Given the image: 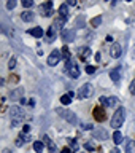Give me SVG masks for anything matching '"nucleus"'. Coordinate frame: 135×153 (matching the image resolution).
Segmentation results:
<instances>
[{
  "mask_svg": "<svg viewBox=\"0 0 135 153\" xmlns=\"http://www.w3.org/2000/svg\"><path fill=\"white\" fill-rule=\"evenodd\" d=\"M60 102H62V105H69V104L72 102V97H70L69 94H64V96L60 97Z\"/></svg>",
  "mask_w": 135,
  "mask_h": 153,
  "instance_id": "obj_24",
  "label": "nucleus"
},
{
  "mask_svg": "<svg viewBox=\"0 0 135 153\" xmlns=\"http://www.w3.org/2000/svg\"><path fill=\"white\" fill-rule=\"evenodd\" d=\"M64 22H65V19H64V18L56 19L54 24H52V29H54V30H60V29L64 27ZM62 30H64V29H62Z\"/></svg>",
  "mask_w": 135,
  "mask_h": 153,
  "instance_id": "obj_15",
  "label": "nucleus"
},
{
  "mask_svg": "<svg viewBox=\"0 0 135 153\" xmlns=\"http://www.w3.org/2000/svg\"><path fill=\"white\" fill-rule=\"evenodd\" d=\"M29 140H30V137H29L26 132H22V134H19V136L16 137V145L18 147H22L24 143H27Z\"/></svg>",
  "mask_w": 135,
  "mask_h": 153,
  "instance_id": "obj_11",
  "label": "nucleus"
},
{
  "mask_svg": "<svg viewBox=\"0 0 135 153\" xmlns=\"http://www.w3.org/2000/svg\"><path fill=\"white\" fill-rule=\"evenodd\" d=\"M10 115H11V120H13V126H16V124L19 123V120L22 118V110L21 107H11L10 108Z\"/></svg>",
  "mask_w": 135,
  "mask_h": 153,
  "instance_id": "obj_5",
  "label": "nucleus"
},
{
  "mask_svg": "<svg viewBox=\"0 0 135 153\" xmlns=\"http://www.w3.org/2000/svg\"><path fill=\"white\" fill-rule=\"evenodd\" d=\"M132 57L135 59V45H134V48H132Z\"/></svg>",
  "mask_w": 135,
  "mask_h": 153,
  "instance_id": "obj_40",
  "label": "nucleus"
},
{
  "mask_svg": "<svg viewBox=\"0 0 135 153\" xmlns=\"http://www.w3.org/2000/svg\"><path fill=\"white\" fill-rule=\"evenodd\" d=\"M33 150H35L37 153H41L43 152V142H40V140L33 142Z\"/></svg>",
  "mask_w": 135,
  "mask_h": 153,
  "instance_id": "obj_22",
  "label": "nucleus"
},
{
  "mask_svg": "<svg viewBox=\"0 0 135 153\" xmlns=\"http://www.w3.org/2000/svg\"><path fill=\"white\" fill-rule=\"evenodd\" d=\"M86 72H88V74H94V72H95V67H94V65H88V67H86Z\"/></svg>",
  "mask_w": 135,
  "mask_h": 153,
  "instance_id": "obj_32",
  "label": "nucleus"
},
{
  "mask_svg": "<svg viewBox=\"0 0 135 153\" xmlns=\"http://www.w3.org/2000/svg\"><path fill=\"white\" fill-rule=\"evenodd\" d=\"M92 94H94V88H92V85L84 83V85L78 89V93H76V97H78V99H89Z\"/></svg>",
  "mask_w": 135,
  "mask_h": 153,
  "instance_id": "obj_3",
  "label": "nucleus"
},
{
  "mask_svg": "<svg viewBox=\"0 0 135 153\" xmlns=\"http://www.w3.org/2000/svg\"><path fill=\"white\" fill-rule=\"evenodd\" d=\"M121 46H119V43H113V46H111V50H110V54H111L114 59H118L119 56H121Z\"/></svg>",
  "mask_w": 135,
  "mask_h": 153,
  "instance_id": "obj_12",
  "label": "nucleus"
},
{
  "mask_svg": "<svg viewBox=\"0 0 135 153\" xmlns=\"http://www.w3.org/2000/svg\"><path fill=\"white\" fill-rule=\"evenodd\" d=\"M29 131H30V126H29V124H24V126H22V132H29Z\"/></svg>",
  "mask_w": 135,
  "mask_h": 153,
  "instance_id": "obj_34",
  "label": "nucleus"
},
{
  "mask_svg": "<svg viewBox=\"0 0 135 153\" xmlns=\"http://www.w3.org/2000/svg\"><path fill=\"white\" fill-rule=\"evenodd\" d=\"M126 153H135V140H132V139H127Z\"/></svg>",
  "mask_w": 135,
  "mask_h": 153,
  "instance_id": "obj_16",
  "label": "nucleus"
},
{
  "mask_svg": "<svg viewBox=\"0 0 135 153\" xmlns=\"http://www.w3.org/2000/svg\"><path fill=\"white\" fill-rule=\"evenodd\" d=\"M99 102L102 104V105H107V104H108V99H107V97H100V100H99Z\"/></svg>",
  "mask_w": 135,
  "mask_h": 153,
  "instance_id": "obj_35",
  "label": "nucleus"
},
{
  "mask_svg": "<svg viewBox=\"0 0 135 153\" xmlns=\"http://www.w3.org/2000/svg\"><path fill=\"white\" fill-rule=\"evenodd\" d=\"M60 51H62V57H64L65 61H70V50H69V48H67V46H64Z\"/></svg>",
  "mask_w": 135,
  "mask_h": 153,
  "instance_id": "obj_23",
  "label": "nucleus"
},
{
  "mask_svg": "<svg viewBox=\"0 0 135 153\" xmlns=\"http://www.w3.org/2000/svg\"><path fill=\"white\" fill-rule=\"evenodd\" d=\"M41 13H43V16H51L52 14V2H46V3H43L41 5Z\"/></svg>",
  "mask_w": 135,
  "mask_h": 153,
  "instance_id": "obj_9",
  "label": "nucleus"
},
{
  "mask_svg": "<svg viewBox=\"0 0 135 153\" xmlns=\"http://www.w3.org/2000/svg\"><path fill=\"white\" fill-rule=\"evenodd\" d=\"M94 137H99V139H107L108 137V134H107V131H102V129H99V131H94Z\"/></svg>",
  "mask_w": 135,
  "mask_h": 153,
  "instance_id": "obj_21",
  "label": "nucleus"
},
{
  "mask_svg": "<svg viewBox=\"0 0 135 153\" xmlns=\"http://www.w3.org/2000/svg\"><path fill=\"white\" fill-rule=\"evenodd\" d=\"M113 2H116V0H113Z\"/></svg>",
  "mask_w": 135,
  "mask_h": 153,
  "instance_id": "obj_44",
  "label": "nucleus"
},
{
  "mask_svg": "<svg viewBox=\"0 0 135 153\" xmlns=\"http://www.w3.org/2000/svg\"><path fill=\"white\" fill-rule=\"evenodd\" d=\"M59 14H60V18H64V19L69 16V7H67L65 3H62L59 7Z\"/></svg>",
  "mask_w": 135,
  "mask_h": 153,
  "instance_id": "obj_19",
  "label": "nucleus"
},
{
  "mask_svg": "<svg viewBox=\"0 0 135 153\" xmlns=\"http://www.w3.org/2000/svg\"><path fill=\"white\" fill-rule=\"evenodd\" d=\"M83 129H92V126L91 124H83Z\"/></svg>",
  "mask_w": 135,
  "mask_h": 153,
  "instance_id": "obj_38",
  "label": "nucleus"
},
{
  "mask_svg": "<svg viewBox=\"0 0 135 153\" xmlns=\"http://www.w3.org/2000/svg\"><path fill=\"white\" fill-rule=\"evenodd\" d=\"M29 33H30V35H33L35 38H41V37H43V29H41V27L29 29Z\"/></svg>",
  "mask_w": 135,
  "mask_h": 153,
  "instance_id": "obj_14",
  "label": "nucleus"
},
{
  "mask_svg": "<svg viewBox=\"0 0 135 153\" xmlns=\"http://www.w3.org/2000/svg\"><path fill=\"white\" fill-rule=\"evenodd\" d=\"M56 113H59L64 120H67L69 123H72V124H76L78 123V118H76V115L73 113V112H70V110H67V108H56Z\"/></svg>",
  "mask_w": 135,
  "mask_h": 153,
  "instance_id": "obj_4",
  "label": "nucleus"
},
{
  "mask_svg": "<svg viewBox=\"0 0 135 153\" xmlns=\"http://www.w3.org/2000/svg\"><path fill=\"white\" fill-rule=\"evenodd\" d=\"M110 78H111L114 83H118V81L121 80V69L118 67V69H114V70L110 72Z\"/></svg>",
  "mask_w": 135,
  "mask_h": 153,
  "instance_id": "obj_13",
  "label": "nucleus"
},
{
  "mask_svg": "<svg viewBox=\"0 0 135 153\" xmlns=\"http://www.w3.org/2000/svg\"><path fill=\"white\" fill-rule=\"evenodd\" d=\"M16 3H18V0H7V8L13 10L14 7H16Z\"/></svg>",
  "mask_w": 135,
  "mask_h": 153,
  "instance_id": "obj_26",
  "label": "nucleus"
},
{
  "mask_svg": "<svg viewBox=\"0 0 135 153\" xmlns=\"http://www.w3.org/2000/svg\"><path fill=\"white\" fill-rule=\"evenodd\" d=\"M2 153H11V152H10V150H8V148H5V150H3Z\"/></svg>",
  "mask_w": 135,
  "mask_h": 153,
  "instance_id": "obj_41",
  "label": "nucleus"
},
{
  "mask_svg": "<svg viewBox=\"0 0 135 153\" xmlns=\"http://www.w3.org/2000/svg\"><path fill=\"white\" fill-rule=\"evenodd\" d=\"M124 120H126V110H124L122 107H119L116 112H114L113 118H111V128H114V129L121 128L122 123H124Z\"/></svg>",
  "mask_w": 135,
  "mask_h": 153,
  "instance_id": "obj_1",
  "label": "nucleus"
},
{
  "mask_svg": "<svg viewBox=\"0 0 135 153\" xmlns=\"http://www.w3.org/2000/svg\"><path fill=\"white\" fill-rule=\"evenodd\" d=\"M21 3L24 5V8H30L33 5V0H21Z\"/></svg>",
  "mask_w": 135,
  "mask_h": 153,
  "instance_id": "obj_28",
  "label": "nucleus"
},
{
  "mask_svg": "<svg viewBox=\"0 0 135 153\" xmlns=\"http://www.w3.org/2000/svg\"><path fill=\"white\" fill-rule=\"evenodd\" d=\"M124 140V137H122V134L119 132V131H114V134H113V142L116 143V145H119Z\"/></svg>",
  "mask_w": 135,
  "mask_h": 153,
  "instance_id": "obj_20",
  "label": "nucleus"
},
{
  "mask_svg": "<svg viewBox=\"0 0 135 153\" xmlns=\"http://www.w3.org/2000/svg\"><path fill=\"white\" fill-rule=\"evenodd\" d=\"M14 65H16V59H14V57H11V59H10L8 67H10V69H14Z\"/></svg>",
  "mask_w": 135,
  "mask_h": 153,
  "instance_id": "obj_31",
  "label": "nucleus"
},
{
  "mask_svg": "<svg viewBox=\"0 0 135 153\" xmlns=\"http://www.w3.org/2000/svg\"><path fill=\"white\" fill-rule=\"evenodd\" d=\"M100 22H102V16H95L91 19V26H94V27H97Z\"/></svg>",
  "mask_w": 135,
  "mask_h": 153,
  "instance_id": "obj_25",
  "label": "nucleus"
},
{
  "mask_svg": "<svg viewBox=\"0 0 135 153\" xmlns=\"http://www.w3.org/2000/svg\"><path fill=\"white\" fill-rule=\"evenodd\" d=\"M126 2H131V0H126Z\"/></svg>",
  "mask_w": 135,
  "mask_h": 153,
  "instance_id": "obj_43",
  "label": "nucleus"
},
{
  "mask_svg": "<svg viewBox=\"0 0 135 153\" xmlns=\"http://www.w3.org/2000/svg\"><path fill=\"white\" fill-rule=\"evenodd\" d=\"M91 56V50L89 48H86V46H81L80 50H78V57L81 61H88V57Z\"/></svg>",
  "mask_w": 135,
  "mask_h": 153,
  "instance_id": "obj_10",
  "label": "nucleus"
},
{
  "mask_svg": "<svg viewBox=\"0 0 135 153\" xmlns=\"http://www.w3.org/2000/svg\"><path fill=\"white\" fill-rule=\"evenodd\" d=\"M111 153H119V150H118V148H114V150H113Z\"/></svg>",
  "mask_w": 135,
  "mask_h": 153,
  "instance_id": "obj_42",
  "label": "nucleus"
},
{
  "mask_svg": "<svg viewBox=\"0 0 135 153\" xmlns=\"http://www.w3.org/2000/svg\"><path fill=\"white\" fill-rule=\"evenodd\" d=\"M129 89H131V93L135 96V81H132V83H131V86H129Z\"/></svg>",
  "mask_w": 135,
  "mask_h": 153,
  "instance_id": "obj_33",
  "label": "nucleus"
},
{
  "mask_svg": "<svg viewBox=\"0 0 135 153\" xmlns=\"http://www.w3.org/2000/svg\"><path fill=\"white\" fill-rule=\"evenodd\" d=\"M118 104V97H108V107H114V105Z\"/></svg>",
  "mask_w": 135,
  "mask_h": 153,
  "instance_id": "obj_27",
  "label": "nucleus"
},
{
  "mask_svg": "<svg viewBox=\"0 0 135 153\" xmlns=\"http://www.w3.org/2000/svg\"><path fill=\"white\" fill-rule=\"evenodd\" d=\"M21 18H22V21H26V22H30L33 21V18H35V14H33L32 11H24L21 14Z\"/></svg>",
  "mask_w": 135,
  "mask_h": 153,
  "instance_id": "obj_17",
  "label": "nucleus"
},
{
  "mask_svg": "<svg viewBox=\"0 0 135 153\" xmlns=\"http://www.w3.org/2000/svg\"><path fill=\"white\" fill-rule=\"evenodd\" d=\"M67 140H69L70 147L73 148V150H76V148H78V142H76V140H73V139H67Z\"/></svg>",
  "mask_w": 135,
  "mask_h": 153,
  "instance_id": "obj_29",
  "label": "nucleus"
},
{
  "mask_svg": "<svg viewBox=\"0 0 135 153\" xmlns=\"http://www.w3.org/2000/svg\"><path fill=\"white\" fill-rule=\"evenodd\" d=\"M49 153H57V150H56V147H52V148H49Z\"/></svg>",
  "mask_w": 135,
  "mask_h": 153,
  "instance_id": "obj_39",
  "label": "nucleus"
},
{
  "mask_svg": "<svg viewBox=\"0 0 135 153\" xmlns=\"http://www.w3.org/2000/svg\"><path fill=\"white\" fill-rule=\"evenodd\" d=\"M60 153H72V152H70V148H62Z\"/></svg>",
  "mask_w": 135,
  "mask_h": 153,
  "instance_id": "obj_37",
  "label": "nucleus"
},
{
  "mask_svg": "<svg viewBox=\"0 0 135 153\" xmlns=\"http://www.w3.org/2000/svg\"><path fill=\"white\" fill-rule=\"evenodd\" d=\"M84 148H86V150H94L95 147H94L92 142H86V143H84Z\"/></svg>",
  "mask_w": 135,
  "mask_h": 153,
  "instance_id": "obj_30",
  "label": "nucleus"
},
{
  "mask_svg": "<svg viewBox=\"0 0 135 153\" xmlns=\"http://www.w3.org/2000/svg\"><path fill=\"white\" fill-rule=\"evenodd\" d=\"M94 118L97 120V121H100V123L107 120V115H105V112H103L102 107H95V108H94Z\"/></svg>",
  "mask_w": 135,
  "mask_h": 153,
  "instance_id": "obj_8",
  "label": "nucleus"
},
{
  "mask_svg": "<svg viewBox=\"0 0 135 153\" xmlns=\"http://www.w3.org/2000/svg\"><path fill=\"white\" fill-rule=\"evenodd\" d=\"M60 59H62V53H60V50H54V51H51L49 57H48V64H49L51 67H54V65L59 64Z\"/></svg>",
  "mask_w": 135,
  "mask_h": 153,
  "instance_id": "obj_6",
  "label": "nucleus"
},
{
  "mask_svg": "<svg viewBox=\"0 0 135 153\" xmlns=\"http://www.w3.org/2000/svg\"><path fill=\"white\" fill-rule=\"evenodd\" d=\"M67 5H70V7H73V5H76V0H67Z\"/></svg>",
  "mask_w": 135,
  "mask_h": 153,
  "instance_id": "obj_36",
  "label": "nucleus"
},
{
  "mask_svg": "<svg viewBox=\"0 0 135 153\" xmlns=\"http://www.w3.org/2000/svg\"><path fill=\"white\" fill-rule=\"evenodd\" d=\"M60 37H62V40H64L65 43H72L76 38L75 30H70V29H64V30L60 32Z\"/></svg>",
  "mask_w": 135,
  "mask_h": 153,
  "instance_id": "obj_7",
  "label": "nucleus"
},
{
  "mask_svg": "<svg viewBox=\"0 0 135 153\" xmlns=\"http://www.w3.org/2000/svg\"><path fill=\"white\" fill-rule=\"evenodd\" d=\"M65 74L69 75V76H72V78H80L81 70H80L78 64H75L73 61H67V64H65Z\"/></svg>",
  "mask_w": 135,
  "mask_h": 153,
  "instance_id": "obj_2",
  "label": "nucleus"
},
{
  "mask_svg": "<svg viewBox=\"0 0 135 153\" xmlns=\"http://www.w3.org/2000/svg\"><path fill=\"white\" fill-rule=\"evenodd\" d=\"M46 42H54L56 40V30H54V29H52V27H49V29H48V32H46Z\"/></svg>",
  "mask_w": 135,
  "mask_h": 153,
  "instance_id": "obj_18",
  "label": "nucleus"
}]
</instances>
